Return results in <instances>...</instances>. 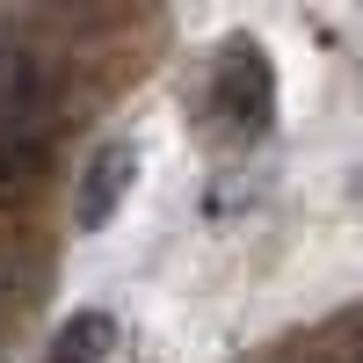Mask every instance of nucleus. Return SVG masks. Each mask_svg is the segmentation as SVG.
<instances>
[{
    "mask_svg": "<svg viewBox=\"0 0 363 363\" xmlns=\"http://www.w3.org/2000/svg\"><path fill=\"white\" fill-rule=\"evenodd\" d=\"M269 109H277V73H269L262 44L233 37L211 66V116L233 131V138H262L269 131Z\"/></svg>",
    "mask_w": 363,
    "mask_h": 363,
    "instance_id": "1",
    "label": "nucleus"
},
{
    "mask_svg": "<svg viewBox=\"0 0 363 363\" xmlns=\"http://www.w3.org/2000/svg\"><path fill=\"white\" fill-rule=\"evenodd\" d=\"M131 174H138V153L124 138H109L95 160H87V174H80V189H73V218L95 233V225H109L116 218V203L131 196Z\"/></svg>",
    "mask_w": 363,
    "mask_h": 363,
    "instance_id": "2",
    "label": "nucleus"
},
{
    "mask_svg": "<svg viewBox=\"0 0 363 363\" xmlns=\"http://www.w3.org/2000/svg\"><path fill=\"white\" fill-rule=\"evenodd\" d=\"M44 167H51V124H0V211L37 196Z\"/></svg>",
    "mask_w": 363,
    "mask_h": 363,
    "instance_id": "3",
    "label": "nucleus"
},
{
    "mask_svg": "<svg viewBox=\"0 0 363 363\" xmlns=\"http://www.w3.org/2000/svg\"><path fill=\"white\" fill-rule=\"evenodd\" d=\"M109 342H116V320H109V313H73V320L51 335L44 363H102Z\"/></svg>",
    "mask_w": 363,
    "mask_h": 363,
    "instance_id": "4",
    "label": "nucleus"
},
{
    "mask_svg": "<svg viewBox=\"0 0 363 363\" xmlns=\"http://www.w3.org/2000/svg\"><path fill=\"white\" fill-rule=\"evenodd\" d=\"M15 298H22V255H15V247H0V313H8Z\"/></svg>",
    "mask_w": 363,
    "mask_h": 363,
    "instance_id": "5",
    "label": "nucleus"
},
{
    "mask_svg": "<svg viewBox=\"0 0 363 363\" xmlns=\"http://www.w3.org/2000/svg\"><path fill=\"white\" fill-rule=\"evenodd\" d=\"M356 196H363V182H356Z\"/></svg>",
    "mask_w": 363,
    "mask_h": 363,
    "instance_id": "6",
    "label": "nucleus"
}]
</instances>
